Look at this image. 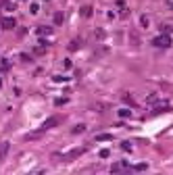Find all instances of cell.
Returning <instances> with one entry per match:
<instances>
[{
  "instance_id": "277c9868",
  "label": "cell",
  "mask_w": 173,
  "mask_h": 175,
  "mask_svg": "<svg viewBox=\"0 0 173 175\" xmlns=\"http://www.w3.org/2000/svg\"><path fill=\"white\" fill-rule=\"evenodd\" d=\"M117 8H119V15H121V17H127V15H130V8L125 6L123 0H117Z\"/></svg>"
},
{
  "instance_id": "3957f363",
  "label": "cell",
  "mask_w": 173,
  "mask_h": 175,
  "mask_svg": "<svg viewBox=\"0 0 173 175\" xmlns=\"http://www.w3.org/2000/svg\"><path fill=\"white\" fill-rule=\"evenodd\" d=\"M86 152V146H79V148H75V150H71L67 156H65V161H71V159H77L79 154H84Z\"/></svg>"
},
{
  "instance_id": "5bb4252c",
  "label": "cell",
  "mask_w": 173,
  "mask_h": 175,
  "mask_svg": "<svg viewBox=\"0 0 173 175\" xmlns=\"http://www.w3.org/2000/svg\"><path fill=\"white\" fill-rule=\"evenodd\" d=\"M123 100H125L127 104H131V106H136V100H133L131 96H127V94H123Z\"/></svg>"
},
{
  "instance_id": "7a4b0ae2",
  "label": "cell",
  "mask_w": 173,
  "mask_h": 175,
  "mask_svg": "<svg viewBox=\"0 0 173 175\" xmlns=\"http://www.w3.org/2000/svg\"><path fill=\"white\" fill-rule=\"evenodd\" d=\"M0 25H2L4 29H13V27L17 25V21H15L13 17H2V19H0Z\"/></svg>"
},
{
  "instance_id": "9a60e30c",
  "label": "cell",
  "mask_w": 173,
  "mask_h": 175,
  "mask_svg": "<svg viewBox=\"0 0 173 175\" xmlns=\"http://www.w3.org/2000/svg\"><path fill=\"white\" fill-rule=\"evenodd\" d=\"M146 167H148V165H144V163H142V165H136V167H131V171H146Z\"/></svg>"
},
{
  "instance_id": "6da1fadb",
  "label": "cell",
  "mask_w": 173,
  "mask_h": 175,
  "mask_svg": "<svg viewBox=\"0 0 173 175\" xmlns=\"http://www.w3.org/2000/svg\"><path fill=\"white\" fill-rule=\"evenodd\" d=\"M152 46H157V48H169V46H171V36H167V34L163 31L161 36H157V38L152 40Z\"/></svg>"
},
{
  "instance_id": "9c48e42d",
  "label": "cell",
  "mask_w": 173,
  "mask_h": 175,
  "mask_svg": "<svg viewBox=\"0 0 173 175\" xmlns=\"http://www.w3.org/2000/svg\"><path fill=\"white\" fill-rule=\"evenodd\" d=\"M52 31V27H46V25H40L38 27V36H48Z\"/></svg>"
},
{
  "instance_id": "7402d4cb",
  "label": "cell",
  "mask_w": 173,
  "mask_h": 175,
  "mask_svg": "<svg viewBox=\"0 0 173 175\" xmlns=\"http://www.w3.org/2000/svg\"><path fill=\"white\" fill-rule=\"evenodd\" d=\"M0 86H2V77H0Z\"/></svg>"
},
{
  "instance_id": "8992f818",
  "label": "cell",
  "mask_w": 173,
  "mask_h": 175,
  "mask_svg": "<svg viewBox=\"0 0 173 175\" xmlns=\"http://www.w3.org/2000/svg\"><path fill=\"white\" fill-rule=\"evenodd\" d=\"M8 142H2V146H0V161H4L6 159V152H8Z\"/></svg>"
},
{
  "instance_id": "4fadbf2b",
  "label": "cell",
  "mask_w": 173,
  "mask_h": 175,
  "mask_svg": "<svg viewBox=\"0 0 173 175\" xmlns=\"http://www.w3.org/2000/svg\"><path fill=\"white\" fill-rule=\"evenodd\" d=\"M63 23V13H56L54 15V25H61Z\"/></svg>"
},
{
  "instance_id": "ba28073f",
  "label": "cell",
  "mask_w": 173,
  "mask_h": 175,
  "mask_svg": "<svg viewBox=\"0 0 173 175\" xmlns=\"http://www.w3.org/2000/svg\"><path fill=\"white\" fill-rule=\"evenodd\" d=\"M96 140H98V142H111V140H113V135H111V133H98V135H96Z\"/></svg>"
},
{
  "instance_id": "ac0fdd59",
  "label": "cell",
  "mask_w": 173,
  "mask_h": 175,
  "mask_svg": "<svg viewBox=\"0 0 173 175\" xmlns=\"http://www.w3.org/2000/svg\"><path fill=\"white\" fill-rule=\"evenodd\" d=\"M69 77H65V75H54V82H67Z\"/></svg>"
},
{
  "instance_id": "30bf717a",
  "label": "cell",
  "mask_w": 173,
  "mask_h": 175,
  "mask_svg": "<svg viewBox=\"0 0 173 175\" xmlns=\"http://www.w3.org/2000/svg\"><path fill=\"white\" fill-rule=\"evenodd\" d=\"M82 17H92V6L90 4H86V6H82Z\"/></svg>"
},
{
  "instance_id": "7c38bea8",
  "label": "cell",
  "mask_w": 173,
  "mask_h": 175,
  "mask_svg": "<svg viewBox=\"0 0 173 175\" xmlns=\"http://www.w3.org/2000/svg\"><path fill=\"white\" fill-rule=\"evenodd\" d=\"M148 23H150V19H148V15H142V17H140V25H142V27L146 29V27H148Z\"/></svg>"
},
{
  "instance_id": "2e32d148",
  "label": "cell",
  "mask_w": 173,
  "mask_h": 175,
  "mask_svg": "<svg viewBox=\"0 0 173 175\" xmlns=\"http://www.w3.org/2000/svg\"><path fill=\"white\" fill-rule=\"evenodd\" d=\"M82 131H86V125H75V129H73V133H82Z\"/></svg>"
},
{
  "instance_id": "d6986e66",
  "label": "cell",
  "mask_w": 173,
  "mask_h": 175,
  "mask_svg": "<svg viewBox=\"0 0 173 175\" xmlns=\"http://www.w3.org/2000/svg\"><path fill=\"white\" fill-rule=\"evenodd\" d=\"M121 148H123V150H127V152H130V150H131V144H130V142H123V144H121Z\"/></svg>"
},
{
  "instance_id": "e0dca14e",
  "label": "cell",
  "mask_w": 173,
  "mask_h": 175,
  "mask_svg": "<svg viewBox=\"0 0 173 175\" xmlns=\"http://www.w3.org/2000/svg\"><path fill=\"white\" fill-rule=\"evenodd\" d=\"M38 10H40V8H38V4H31V6H29V13H31V15H36Z\"/></svg>"
},
{
  "instance_id": "5b68a950",
  "label": "cell",
  "mask_w": 173,
  "mask_h": 175,
  "mask_svg": "<svg viewBox=\"0 0 173 175\" xmlns=\"http://www.w3.org/2000/svg\"><path fill=\"white\" fill-rule=\"evenodd\" d=\"M58 123H61V119H58V117H52V119H48L42 125V129H50V127H54V125H58Z\"/></svg>"
},
{
  "instance_id": "8fae6325",
  "label": "cell",
  "mask_w": 173,
  "mask_h": 175,
  "mask_svg": "<svg viewBox=\"0 0 173 175\" xmlns=\"http://www.w3.org/2000/svg\"><path fill=\"white\" fill-rule=\"evenodd\" d=\"M119 117H121V119H130L131 111H130V108H121V111H119Z\"/></svg>"
},
{
  "instance_id": "44dd1931",
  "label": "cell",
  "mask_w": 173,
  "mask_h": 175,
  "mask_svg": "<svg viewBox=\"0 0 173 175\" xmlns=\"http://www.w3.org/2000/svg\"><path fill=\"white\" fill-rule=\"evenodd\" d=\"M21 58H23L25 63H29V61H31V56H29V54H21Z\"/></svg>"
},
{
  "instance_id": "52a82bcc",
  "label": "cell",
  "mask_w": 173,
  "mask_h": 175,
  "mask_svg": "<svg viewBox=\"0 0 173 175\" xmlns=\"http://www.w3.org/2000/svg\"><path fill=\"white\" fill-rule=\"evenodd\" d=\"M123 171H125L123 163H115V165L111 167V173H123Z\"/></svg>"
},
{
  "instance_id": "ffe728a7",
  "label": "cell",
  "mask_w": 173,
  "mask_h": 175,
  "mask_svg": "<svg viewBox=\"0 0 173 175\" xmlns=\"http://www.w3.org/2000/svg\"><path fill=\"white\" fill-rule=\"evenodd\" d=\"M109 154H111L109 150H100V156H102V159H109Z\"/></svg>"
}]
</instances>
